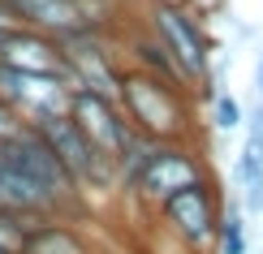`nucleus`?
<instances>
[{"label":"nucleus","instance_id":"2","mask_svg":"<svg viewBox=\"0 0 263 254\" xmlns=\"http://www.w3.org/2000/svg\"><path fill=\"white\" fill-rule=\"evenodd\" d=\"M142 13H147V17H138V22L164 43V52L173 56L181 82L190 86V91L199 86V91L212 99L216 95V73H212L216 39L207 35V26L181 5V0H147Z\"/></svg>","mask_w":263,"mask_h":254},{"label":"nucleus","instance_id":"1","mask_svg":"<svg viewBox=\"0 0 263 254\" xmlns=\"http://www.w3.org/2000/svg\"><path fill=\"white\" fill-rule=\"evenodd\" d=\"M117 108L129 121V129L151 142H199V121H194V91L121 65L117 78Z\"/></svg>","mask_w":263,"mask_h":254},{"label":"nucleus","instance_id":"18","mask_svg":"<svg viewBox=\"0 0 263 254\" xmlns=\"http://www.w3.org/2000/svg\"><path fill=\"white\" fill-rule=\"evenodd\" d=\"M9 30H22V22H17V13H13V9H9L5 0H0V35H9Z\"/></svg>","mask_w":263,"mask_h":254},{"label":"nucleus","instance_id":"6","mask_svg":"<svg viewBox=\"0 0 263 254\" xmlns=\"http://www.w3.org/2000/svg\"><path fill=\"white\" fill-rule=\"evenodd\" d=\"M212 172L216 168H212V160H207L203 142H160V147L147 155V164H142L129 198L156 211L168 194H177V190L203 181V177H212Z\"/></svg>","mask_w":263,"mask_h":254},{"label":"nucleus","instance_id":"5","mask_svg":"<svg viewBox=\"0 0 263 254\" xmlns=\"http://www.w3.org/2000/svg\"><path fill=\"white\" fill-rule=\"evenodd\" d=\"M35 134L48 142V151L65 164V172L73 177V185H78L82 194H104V190H117V168H112V160L104 155L100 147H95L91 138L82 134L78 125H73L65 112L57 116H43L35 121Z\"/></svg>","mask_w":263,"mask_h":254},{"label":"nucleus","instance_id":"11","mask_svg":"<svg viewBox=\"0 0 263 254\" xmlns=\"http://www.w3.org/2000/svg\"><path fill=\"white\" fill-rule=\"evenodd\" d=\"M0 211H17V216H39V220H57L48 211V203L39 198V190L9 164L5 147H0Z\"/></svg>","mask_w":263,"mask_h":254},{"label":"nucleus","instance_id":"21","mask_svg":"<svg viewBox=\"0 0 263 254\" xmlns=\"http://www.w3.org/2000/svg\"><path fill=\"white\" fill-rule=\"evenodd\" d=\"M91 254H95V250H91Z\"/></svg>","mask_w":263,"mask_h":254},{"label":"nucleus","instance_id":"4","mask_svg":"<svg viewBox=\"0 0 263 254\" xmlns=\"http://www.w3.org/2000/svg\"><path fill=\"white\" fill-rule=\"evenodd\" d=\"M5 155H9V164L26 177L30 185L39 190V198L48 203V211L57 216V220H82L86 216V194L73 185V177L65 172V164L48 151V142H43L35 129H22V134L13 138V142H5Z\"/></svg>","mask_w":263,"mask_h":254},{"label":"nucleus","instance_id":"13","mask_svg":"<svg viewBox=\"0 0 263 254\" xmlns=\"http://www.w3.org/2000/svg\"><path fill=\"white\" fill-rule=\"evenodd\" d=\"M35 224H43L39 216H17V211H0V250L5 254H17L22 241H26V233Z\"/></svg>","mask_w":263,"mask_h":254},{"label":"nucleus","instance_id":"8","mask_svg":"<svg viewBox=\"0 0 263 254\" xmlns=\"http://www.w3.org/2000/svg\"><path fill=\"white\" fill-rule=\"evenodd\" d=\"M69 82L57 73H22V69H5L0 65V99H5L13 112L35 125L43 116H57L69 108Z\"/></svg>","mask_w":263,"mask_h":254},{"label":"nucleus","instance_id":"9","mask_svg":"<svg viewBox=\"0 0 263 254\" xmlns=\"http://www.w3.org/2000/svg\"><path fill=\"white\" fill-rule=\"evenodd\" d=\"M65 116H69L73 125H78V129H82V134L91 138L100 151H104L108 160H117L121 142L129 138V121L121 116L117 99H108V95H95V91H73V95H69V108H65Z\"/></svg>","mask_w":263,"mask_h":254},{"label":"nucleus","instance_id":"20","mask_svg":"<svg viewBox=\"0 0 263 254\" xmlns=\"http://www.w3.org/2000/svg\"><path fill=\"white\" fill-rule=\"evenodd\" d=\"M0 254H5V250H0Z\"/></svg>","mask_w":263,"mask_h":254},{"label":"nucleus","instance_id":"14","mask_svg":"<svg viewBox=\"0 0 263 254\" xmlns=\"http://www.w3.org/2000/svg\"><path fill=\"white\" fill-rule=\"evenodd\" d=\"M242 121H246V108L237 104L233 95H224V91H216V95H212V125L220 129V134H233V129H242Z\"/></svg>","mask_w":263,"mask_h":254},{"label":"nucleus","instance_id":"12","mask_svg":"<svg viewBox=\"0 0 263 254\" xmlns=\"http://www.w3.org/2000/svg\"><path fill=\"white\" fill-rule=\"evenodd\" d=\"M216 254H246L242 207H224V211H220V228H216Z\"/></svg>","mask_w":263,"mask_h":254},{"label":"nucleus","instance_id":"3","mask_svg":"<svg viewBox=\"0 0 263 254\" xmlns=\"http://www.w3.org/2000/svg\"><path fill=\"white\" fill-rule=\"evenodd\" d=\"M224 211V194H220V177H203V181L185 185V190L168 194L156 207L164 233L190 254H216V228H220Z\"/></svg>","mask_w":263,"mask_h":254},{"label":"nucleus","instance_id":"19","mask_svg":"<svg viewBox=\"0 0 263 254\" xmlns=\"http://www.w3.org/2000/svg\"><path fill=\"white\" fill-rule=\"evenodd\" d=\"M255 95L263 99V52H259V65H255Z\"/></svg>","mask_w":263,"mask_h":254},{"label":"nucleus","instance_id":"10","mask_svg":"<svg viewBox=\"0 0 263 254\" xmlns=\"http://www.w3.org/2000/svg\"><path fill=\"white\" fill-rule=\"evenodd\" d=\"M17 254H91V241L69 220H43L26 233Z\"/></svg>","mask_w":263,"mask_h":254},{"label":"nucleus","instance_id":"7","mask_svg":"<svg viewBox=\"0 0 263 254\" xmlns=\"http://www.w3.org/2000/svg\"><path fill=\"white\" fill-rule=\"evenodd\" d=\"M61 56H65V82H69V91H95V95L117 99L121 61H117L112 35H100V30L69 35V39H61Z\"/></svg>","mask_w":263,"mask_h":254},{"label":"nucleus","instance_id":"15","mask_svg":"<svg viewBox=\"0 0 263 254\" xmlns=\"http://www.w3.org/2000/svg\"><path fill=\"white\" fill-rule=\"evenodd\" d=\"M242 129H246V142H242V160H250V164H263V99H259V104L246 112Z\"/></svg>","mask_w":263,"mask_h":254},{"label":"nucleus","instance_id":"16","mask_svg":"<svg viewBox=\"0 0 263 254\" xmlns=\"http://www.w3.org/2000/svg\"><path fill=\"white\" fill-rule=\"evenodd\" d=\"M22 129H26V121H22V116L13 112V108H9L5 99H0V147H5V142H13V138L22 134Z\"/></svg>","mask_w":263,"mask_h":254},{"label":"nucleus","instance_id":"17","mask_svg":"<svg viewBox=\"0 0 263 254\" xmlns=\"http://www.w3.org/2000/svg\"><path fill=\"white\" fill-rule=\"evenodd\" d=\"M181 5H185V9H190V13L207 26L212 17H220V13H224V5H229V0H181Z\"/></svg>","mask_w":263,"mask_h":254}]
</instances>
